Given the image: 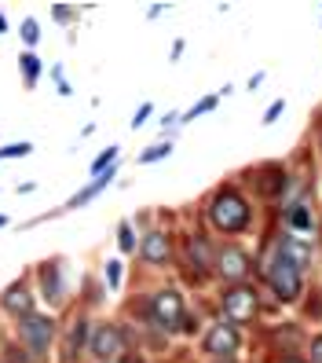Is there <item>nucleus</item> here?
<instances>
[{
	"instance_id": "13",
	"label": "nucleus",
	"mask_w": 322,
	"mask_h": 363,
	"mask_svg": "<svg viewBox=\"0 0 322 363\" xmlns=\"http://www.w3.org/2000/svg\"><path fill=\"white\" fill-rule=\"evenodd\" d=\"M190 257H195V264H198V268H209L212 253H209V242L202 239V235H195V239H190Z\"/></svg>"
},
{
	"instance_id": "20",
	"label": "nucleus",
	"mask_w": 322,
	"mask_h": 363,
	"mask_svg": "<svg viewBox=\"0 0 322 363\" xmlns=\"http://www.w3.org/2000/svg\"><path fill=\"white\" fill-rule=\"evenodd\" d=\"M117 242H121V250H132V231H128V228H121Z\"/></svg>"
},
{
	"instance_id": "19",
	"label": "nucleus",
	"mask_w": 322,
	"mask_h": 363,
	"mask_svg": "<svg viewBox=\"0 0 322 363\" xmlns=\"http://www.w3.org/2000/svg\"><path fill=\"white\" fill-rule=\"evenodd\" d=\"M45 286H48V297H59V286H55V272H52V268L45 272Z\"/></svg>"
},
{
	"instance_id": "2",
	"label": "nucleus",
	"mask_w": 322,
	"mask_h": 363,
	"mask_svg": "<svg viewBox=\"0 0 322 363\" xmlns=\"http://www.w3.org/2000/svg\"><path fill=\"white\" fill-rule=\"evenodd\" d=\"M268 279H271L275 294L282 297V301H297V297H300V272H297L289 261L275 257V264H271V272H268Z\"/></svg>"
},
{
	"instance_id": "3",
	"label": "nucleus",
	"mask_w": 322,
	"mask_h": 363,
	"mask_svg": "<svg viewBox=\"0 0 322 363\" xmlns=\"http://www.w3.org/2000/svg\"><path fill=\"white\" fill-rule=\"evenodd\" d=\"M224 312L231 323H249L256 315V294L249 286H231L227 297H224Z\"/></svg>"
},
{
	"instance_id": "14",
	"label": "nucleus",
	"mask_w": 322,
	"mask_h": 363,
	"mask_svg": "<svg viewBox=\"0 0 322 363\" xmlns=\"http://www.w3.org/2000/svg\"><path fill=\"white\" fill-rule=\"evenodd\" d=\"M106 184H110V173H103V177H99V180H96L92 187H84V191H81V195H77V199H74L70 206H84V202H88L92 195H99V191H103Z\"/></svg>"
},
{
	"instance_id": "11",
	"label": "nucleus",
	"mask_w": 322,
	"mask_h": 363,
	"mask_svg": "<svg viewBox=\"0 0 322 363\" xmlns=\"http://www.w3.org/2000/svg\"><path fill=\"white\" fill-rule=\"evenodd\" d=\"M282 261H289L297 272L304 268L308 261H311V250H308V242H297V239H286L282 242Z\"/></svg>"
},
{
	"instance_id": "8",
	"label": "nucleus",
	"mask_w": 322,
	"mask_h": 363,
	"mask_svg": "<svg viewBox=\"0 0 322 363\" xmlns=\"http://www.w3.org/2000/svg\"><path fill=\"white\" fill-rule=\"evenodd\" d=\"M220 275H224V279H231V283H238V279H246V275H249V257H246V253L242 250H224L220 253Z\"/></svg>"
},
{
	"instance_id": "4",
	"label": "nucleus",
	"mask_w": 322,
	"mask_h": 363,
	"mask_svg": "<svg viewBox=\"0 0 322 363\" xmlns=\"http://www.w3.org/2000/svg\"><path fill=\"white\" fill-rule=\"evenodd\" d=\"M150 312H154L158 327H165V330L180 327V319H183V301H180V294H173V290L158 294V297H154V305H150Z\"/></svg>"
},
{
	"instance_id": "6",
	"label": "nucleus",
	"mask_w": 322,
	"mask_h": 363,
	"mask_svg": "<svg viewBox=\"0 0 322 363\" xmlns=\"http://www.w3.org/2000/svg\"><path fill=\"white\" fill-rule=\"evenodd\" d=\"M23 341H26L33 352L48 349L52 345V323H48L45 315H26L23 319Z\"/></svg>"
},
{
	"instance_id": "10",
	"label": "nucleus",
	"mask_w": 322,
	"mask_h": 363,
	"mask_svg": "<svg viewBox=\"0 0 322 363\" xmlns=\"http://www.w3.org/2000/svg\"><path fill=\"white\" fill-rule=\"evenodd\" d=\"M4 308L8 312H15V315H26L30 308H33V294L18 283V286H11L8 294H4Z\"/></svg>"
},
{
	"instance_id": "22",
	"label": "nucleus",
	"mask_w": 322,
	"mask_h": 363,
	"mask_svg": "<svg viewBox=\"0 0 322 363\" xmlns=\"http://www.w3.org/2000/svg\"><path fill=\"white\" fill-rule=\"evenodd\" d=\"M106 279H110V286H117V279H121V264H110V268H106Z\"/></svg>"
},
{
	"instance_id": "5",
	"label": "nucleus",
	"mask_w": 322,
	"mask_h": 363,
	"mask_svg": "<svg viewBox=\"0 0 322 363\" xmlns=\"http://www.w3.org/2000/svg\"><path fill=\"white\" fill-rule=\"evenodd\" d=\"M205 352H212V356L238 352V330H234L231 323H217V327L205 334Z\"/></svg>"
},
{
	"instance_id": "16",
	"label": "nucleus",
	"mask_w": 322,
	"mask_h": 363,
	"mask_svg": "<svg viewBox=\"0 0 322 363\" xmlns=\"http://www.w3.org/2000/svg\"><path fill=\"white\" fill-rule=\"evenodd\" d=\"M23 74H26V81H33V77L40 74V67H37L33 55H23Z\"/></svg>"
},
{
	"instance_id": "23",
	"label": "nucleus",
	"mask_w": 322,
	"mask_h": 363,
	"mask_svg": "<svg viewBox=\"0 0 322 363\" xmlns=\"http://www.w3.org/2000/svg\"><path fill=\"white\" fill-rule=\"evenodd\" d=\"M110 158H114V147H110V151H106V155H103V158H99V162L92 165V173H103V165H106V162H110Z\"/></svg>"
},
{
	"instance_id": "26",
	"label": "nucleus",
	"mask_w": 322,
	"mask_h": 363,
	"mask_svg": "<svg viewBox=\"0 0 322 363\" xmlns=\"http://www.w3.org/2000/svg\"><path fill=\"white\" fill-rule=\"evenodd\" d=\"M0 224H4V217H0Z\"/></svg>"
},
{
	"instance_id": "25",
	"label": "nucleus",
	"mask_w": 322,
	"mask_h": 363,
	"mask_svg": "<svg viewBox=\"0 0 322 363\" xmlns=\"http://www.w3.org/2000/svg\"><path fill=\"white\" fill-rule=\"evenodd\" d=\"M286 363H300V359H286Z\"/></svg>"
},
{
	"instance_id": "15",
	"label": "nucleus",
	"mask_w": 322,
	"mask_h": 363,
	"mask_svg": "<svg viewBox=\"0 0 322 363\" xmlns=\"http://www.w3.org/2000/svg\"><path fill=\"white\" fill-rule=\"evenodd\" d=\"M289 220H293L297 228H308V209H304V206H293V209H289Z\"/></svg>"
},
{
	"instance_id": "1",
	"label": "nucleus",
	"mask_w": 322,
	"mask_h": 363,
	"mask_svg": "<svg viewBox=\"0 0 322 363\" xmlns=\"http://www.w3.org/2000/svg\"><path fill=\"white\" fill-rule=\"evenodd\" d=\"M246 220H249V206L242 195H234V191L217 195V202H212V224L220 231H238V228H246Z\"/></svg>"
},
{
	"instance_id": "18",
	"label": "nucleus",
	"mask_w": 322,
	"mask_h": 363,
	"mask_svg": "<svg viewBox=\"0 0 322 363\" xmlns=\"http://www.w3.org/2000/svg\"><path fill=\"white\" fill-rule=\"evenodd\" d=\"M37 37H40L37 33V23H26L23 26V40H26V45H37Z\"/></svg>"
},
{
	"instance_id": "24",
	"label": "nucleus",
	"mask_w": 322,
	"mask_h": 363,
	"mask_svg": "<svg viewBox=\"0 0 322 363\" xmlns=\"http://www.w3.org/2000/svg\"><path fill=\"white\" fill-rule=\"evenodd\" d=\"M161 155H168V147H158V151H146V155H143V162H154V158H161Z\"/></svg>"
},
{
	"instance_id": "17",
	"label": "nucleus",
	"mask_w": 322,
	"mask_h": 363,
	"mask_svg": "<svg viewBox=\"0 0 322 363\" xmlns=\"http://www.w3.org/2000/svg\"><path fill=\"white\" fill-rule=\"evenodd\" d=\"M0 155H8V158H18V155H30V143H15V147H4Z\"/></svg>"
},
{
	"instance_id": "7",
	"label": "nucleus",
	"mask_w": 322,
	"mask_h": 363,
	"mask_svg": "<svg viewBox=\"0 0 322 363\" xmlns=\"http://www.w3.org/2000/svg\"><path fill=\"white\" fill-rule=\"evenodd\" d=\"M92 352H96L99 359L121 356V352H125V337H121V330H117V327H99V330L92 334Z\"/></svg>"
},
{
	"instance_id": "12",
	"label": "nucleus",
	"mask_w": 322,
	"mask_h": 363,
	"mask_svg": "<svg viewBox=\"0 0 322 363\" xmlns=\"http://www.w3.org/2000/svg\"><path fill=\"white\" fill-rule=\"evenodd\" d=\"M278 187H282V169H278V165L264 169V177H260V191H264V195H278Z\"/></svg>"
},
{
	"instance_id": "9",
	"label": "nucleus",
	"mask_w": 322,
	"mask_h": 363,
	"mask_svg": "<svg viewBox=\"0 0 322 363\" xmlns=\"http://www.w3.org/2000/svg\"><path fill=\"white\" fill-rule=\"evenodd\" d=\"M168 253H173V246H168V239H165L161 231L146 235V242H143V257H146L150 264H165V261H168Z\"/></svg>"
},
{
	"instance_id": "21",
	"label": "nucleus",
	"mask_w": 322,
	"mask_h": 363,
	"mask_svg": "<svg viewBox=\"0 0 322 363\" xmlns=\"http://www.w3.org/2000/svg\"><path fill=\"white\" fill-rule=\"evenodd\" d=\"M311 363H322V337L311 341Z\"/></svg>"
}]
</instances>
